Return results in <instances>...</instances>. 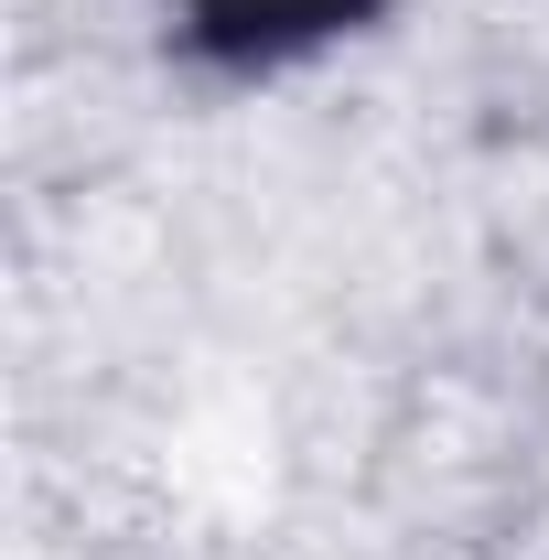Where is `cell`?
Returning a JSON list of instances; mask_svg holds the SVG:
<instances>
[{
  "instance_id": "6da1fadb",
  "label": "cell",
  "mask_w": 549,
  "mask_h": 560,
  "mask_svg": "<svg viewBox=\"0 0 549 560\" xmlns=\"http://www.w3.org/2000/svg\"><path fill=\"white\" fill-rule=\"evenodd\" d=\"M162 11H173V33L206 66L280 75V66H302V55H324V44H344L377 0H162Z\"/></svg>"
}]
</instances>
